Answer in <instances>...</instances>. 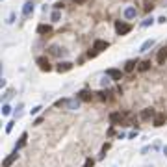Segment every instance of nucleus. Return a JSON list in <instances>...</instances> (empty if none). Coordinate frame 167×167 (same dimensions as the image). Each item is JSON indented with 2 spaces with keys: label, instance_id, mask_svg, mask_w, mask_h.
Here are the masks:
<instances>
[{
  "label": "nucleus",
  "instance_id": "1",
  "mask_svg": "<svg viewBox=\"0 0 167 167\" xmlns=\"http://www.w3.org/2000/svg\"><path fill=\"white\" fill-rule=\"evenodd\" d=\"M132 30V26L128 24V22H123V21H117L115 22V32L119 34V35H125V34H128Z\"/></svg>",
  "mask_w": 167,
  "mask_h": 167
},
{
  "label": "nucleus",
  "instance_id": "2",
  "mask_svg": "<svg viewBox=\"0 0 167 167\" xmlns=\"http://www.w3.org/2000/svg\"><path fill=\"white\" fill-rule=\"evenodd\" d=\"M37 65H39V69H41V71H45V72H48V71H52V65L48 63V59L45 58V56L37 58Z\"/></svg>",
  "mask_w": 167,
  "mask_h": 167
},
{
  "label": "nucleus",
  "instance_id": "3",
  "mask_svg": "<svg viewBox=\"0 0 167 167\" xmlns=\"http://www.w3.org/2000/svg\"><path fill=\"white\" fill-rule=\"evenodd\" d=\"M108 47H110V43H108V41H102V39H97V41L93 43V48H95V50H99V52L106 50Z\"/></svg>",
  "mask_w": 167,
  "mask_h": 167
},
{
  "label": "nucleus",
  "instance_id": "4",
  "mask_svg": "<svg viewBox=\"0 0 167 167\" xmlns=\"http://www.w3.org/2000/svg\"><path fill=\"white\" fill-rule=\"evenodd\" d=\"M165 119H167L165 113H156V115H154V121H152V125H154L156 128H160V126L165 125Z\"/></svg>",
  "mask_w": 167,
  "mask_h": 167
},
{
  "label": "nucleus",
  "instance_id": "5",
  "mask_svg": "<svg viewBox=\"0 0 167 167\" xmlns=\"http://www.w3.org/2000/svg\"><path fill=\"white\" fill-rule=\"evenodd\" d=\"M71 69H72V63H71V62H59L58 67H56L58 72H69Z\"/></svg>",
  "mask_w": 167,
  "mask_h": 167
},
{
  "label": "nucleus",
  "instance_id": "6",
  "mask_svg": "<svg viewBox=\"0 0 167 167\" xmlns=\"http://www.w3.org/2000/svg\"><path fill=\"white\" fill-rule=\"evenodd\" d=\"M154 115H156V110H154V108H145V110L141 112V119H143V121L154 119Z\"/></svg>",
  "mask_w": 167,
  "mask_h": 167
},
{
  "label": "nucleus",
  "instance_id": "7",
  "mask_svg": "<svg viewBox=\"0 0 167 167\" xmlns=\"http://www.w3.org/2000/svg\"><path fill=\"white\" fill-rule=\"evenodd\" d=\"M165 59H167V47H162V48L158 50V56H156V62H158L160 65H163V63H165Z\"/></svg>",
  "mask_w": 167,
  "mask_h": 167
},
{
  "label": "nucleus",
  "instance_id": "8",
  "mask_svg": "<svg viewBox=\"0 0 167 167\" xmlns=\"http://www.w3.org/2000/svg\"><path fill=\"white\" fill-rule=\"evenodd\" d=\"M106 74H108L112 80H121V78H123V72H121L119 69H108V71H106Z\"/></svg>",
  "mask_w": 167,
  "mask_h": 167
},
{
  "label": "nucleus",
  "instance_id": "9",
  "mask_svg": "<svg viewBox=\"0 0 167 167\" xmlns=\"http://www.w3.org/2000/svg\"><path fill=\"white\" fill-rule=\"evenodd\" d=\"M135 65H138L135 59H128V62L125 63V72H134L135 71Z\"/></svg>",
  "mask_w": 167,
  "mask_h": 167
},
{
  "label": "nucleus",
  "instance_id": "10",
  "mask_svg": "<svg viewBox=\"0 0 167 167\" xmlns=\"http://www.w3.org/2000/svg\"><path fill=\"white\" fill-rule=\"evenodd\" d=\"M32 11H34V2H26L24 8H22V15H24V17H30Z\"/></svg>",
  "mask_w": 167,
  "mask_h": 167
},
{
  "label": "nucleus",
  "instance_id": "11",
  "mask_svg": "<svg viewBox=\"0 0 167 167\" xmlns=\"http://www.w3.org/2000/svg\"><path fill=\"white\" fill-rule=\"evenodd\" d=\"M50 32H52V26H48V24L37 26V34H41V35H47V34H50Z\"/></svg>",
  "mask_w": 167,
  "mask_h": 167
},
{
  "label": "nucleus",
  "instance_id": "12",
  "mask_svg": "<svg viewBox=\"0 0 167 167\" xmlns=\"http://www.w3.org/2000/svg\"><path fill=\"white\" fill-rule=\"evenodd\" d=\"M78 99H80V100H84V102H89L91 99H93V93H89V91H85V89H84V91H80V93H78Z\"/></svg>",
  "mask_w": 167,
  "mask_h": 167
},
{
  "label": "nucleus",
  "instance_id": "13",
  "mask_svg": "<svg viewBox=\"0 0 167 167\" xmlns=\"http://www.w3.org/2000/svg\"><path fill=\"white\" fill-rule=\"evenodd\" d=\"M17 158H19V154H17V150H15V152H13L11 156H8V158L4 160V163H2V165H4V167H9V165H11L15 160H17Z\"/></svg>",
  "mask_w": 167,
  "mask_h": 167
},
{
  "label": "nucleus",
  "instance_id": "14",
  "mask_svg": "<svg viewBox=\"0 0 167 167\" xmlns=\"http://www.w3.org/2000/svg\"><path fill=\"white\" fill-rule=\"evenodd\" d=\"M110 121L113 125H117V123H121V121H123V113H119V112H113L112 115H110Z\"/></svg>",
  "mask_w": 167,
  "mask_h": 167
},
{
  "label": "nucleus",
  "instance_id": "15",
  "mask_svg": "<svg viewBox=\"0 0 167 167\" xmlns=\"http://www.w3.org/2000/svg\"><path fill=\"white\" fill-rule=\"evenodd\" d=\"M152 45H154V39H149V41H145V43L141 45V48H139V50H141V52H147L150 47H152Z\"/></svg>",
  "mask_w": 167,
  "mask_h": 167
},
{
  "label": "nucleus",
  "instance_id": "16",
  "mask_svg": "<svg viewBox=\"0 0 167 167\" xmlns=\"http://www.w3.org/2000/svg\"><path fill=\"white\" fill-rule=\"evenodd\" d=\"M135 15H138V11H135V8H128V9L125 11V17H126V19H134Z\"/></svg>",
  "mask_w": 167,
  "mask_h": 167
},
{
  "label": "nucleus",
  "instance_id": "17",
  "mask_svg": "<svg viewBox=\"0 0 167 167\" xmlns=\"http://www.w3.org/2000/svg\"><path fill=\"white\" fill-rule=\"evenodd\" d=\"M138 69H139L141 72L149 71V69H150V62H149V59H145V62H141V63H139V67H138Z\"/></svg>",
  "mask_w": 167,
  "mask_h": 167
},
{
  "label": "nucleus",
  "instance_id": "18",
  "mask_svg": "<svg viewBox=\"0 0 167 167\" xmlns=\"http://www.w3.org/2000/svg\"><path fill=\"white\" fill-rule=\"evenodd\" d=\"M26 138H28V135H26V132H24V134L21 135V141H19V145L15 147V150H17V149H21V147H24V145H26Z\"/></svg>",
  "mask_w": 167,
  "mask_h": 167
},
{
  "label": "nucleus",
  "instance_id": "19",
  "mask_svg": "<svg viewBox=\"0 0 167 167\" xmlns=\"http://www.w3.org/2000/svg\"><path fill=\"white\" fill-rule=\"evenodd\" d=\"M100 100H110V93H108V91H100Z\"/></svg>",
  "mask_w": 167,
  "mask_h": 167
},
{
  "label": "nucleus",
  "instance_id": "20",
  "mask_svg": "<svg viewBox=\"0 0 167 167\" xmlns=\"http://www.w3.org/2000/svg\"><path fill=\"white\" fill-rule=\"evenodd\" d=\"M9 113H11V108H9L8 104H4V108H2V115H9Z\"/></svg>",
  "mask_w": 167,
  "mask_h": 167
},
{
  "label": "nucleus",
  "instance_id": "21",
  "mask_svg": "<svg viewBox=\"0 0 167 167\" xmlns=\"http://www.w3.org/2000/svg\"><path fill=\"white\" fill-rule=\"evenodd\" d=\"M59 17H62V13H59V9H56L52 13V21H59Z\"/></svg>",
  "mask_w": 167,
  "mask_h": 167
},
{
  "label": "nucleus",
  "instance_id": "22",
  "mask_svg": "<svg viewBox=\"0 0 167 167\" xmlns=\"http://www.w3.org/2000/svg\"><path fill=\"white\" fill-rule=\"evenodd\" d=\"M152 8H154L152 2H145V11H147V13H149V11H152Z\"/></svg>",
  "mask_w": 167,
  "mask_h": 167
},
{
  "label": "nucleus",
  "instance_id": "23",
  "mask_svg": "<svg viewBox=\"0 0 167 167\" xmlns=\"http://www.w3.org/2000/svg\"><path fill=\"white\" fill-rule=\"evenodd\" d=\"M93 165H95V162L91 160V158H87V160H85V163H84V167H93Z\"/></svg>",
  "mask_w": 167,
  "mask_h": 167
},
{
  "label": "nucleus",
  "instance_id": "24",
  "mask_svg": "<svg viewBox=\"0 0 167 167\" xmlns=\"http://www.w3.org/2000/svg\"><path fill=\"white\" fill-rule=\"evenodd\" d=\"M152 22H154L152 19H147V21H143V22H141V26H143V28H147V26H150Z\"/></svg>",
  "mask_w": 167,
  "mask_h": 167
},
{
  "label": "nucleus",
  "instance_id": "25",
  "mask_svg": "<svg viewBox=\"0 0 167 167\" xmlns=\"http://www.w3.org/2000/svg\"><path fill=\"white\" fill-rule=\"evenodd\" d=\"M50 54H52V56H59V48H58V47H52V48H50Z\"/></svg>",
  "mask_w": 167,
  "mask_h": 167
},
{
  "label": "nucleus",
  "instance_id": "26",
  "mask_svg": "<svg viewBox=\"0 0 167 167\" xmlns=\"http://www.w3.org/2000/svg\"><path fill=\"white\" fill-rule=\"evenodd\" d=\"M97 54H99V50H95V48H93V50H89V52H87V58H95Z\"/></svg>",
  "mask_w": 167,
  "mask_h": 167
},
{
  "label": "nucleus",
  "instance_id": "27",
  "mask_svg": "<svg viewBox=\"0 0 167 167\" xmlns=\"http://www.w3.org/2000/svg\"><path fill=\"white\" fill-rule=\"evenodd\" d=\"M41 110H43V108H41V106H35V108L32 110V115H37V113H39Z\"/></svg>",
  "mask_w": 167,
  "mask_h": 167
},
{
  "label": "nucleus",
  "instance_id": "28",
  "mask_svg": "<svg viewBox=\"0 0 167 167\" xmlns=\"http://www.w3.org/2000/svg\"><path fill=\"white\" fill-rule=\"evenodd\" d=\"M13 125H15V123H13V121H11V123H8V126H6V132H8V134H9V132L13 130Z\"/></svg>",
  "mask_w": 167,
  "mask_h": 167
},
{
  "label": "nucleus",
  "instance_id": "29",
  "mask_svg": "<svg viewBox=\"0 0 167 167\" xmlns=\"http://www.w3.org/2000/svg\"><path fill=\"white\" fill-rule=\"evenodd\" d=\"M54 8H56V9H62V8H63V4H62V2H56V4H54Z\"/></svg>",
  "mask_w": 167,
  "mask_h": 167
},
{
  "label": "nucleus",
  "instance_id": "30",
  "mask_svg": "<svg viewBox=\"0 0 167 167\" xmlns=\"http://www.w3.org/2000/svg\"><path fill=\"white\" fill-rule=\"evenodd\" d=\"M72 2H74V4H85L87 0H72Z\"/></svg>",
  "mask_w": 167,
  "mask_h": 167
},
{
  "label": "nucleus",
  "instance_id": "31",
  "mask_svg": "<svg viewBox=\"0 0 167 167\" xmlns=\"http://www.w3.org/2000/svg\"><path fill=\"white\" fill-rule=\"evenodd\" d=\"M165 21H167L165 17H160V19H158V22H160V24H165Z\"/></svg>",
  "mask_w": 167,
  "mask_h": 167
},
{
  "label": "nucleus",
  "instance_id": "32",
  "mask_svg": "<svg viewBox=\"0 0 167 167\" xmlns=\"http://www.w3.org/2000/svg\"><path fill=\"white\" fill-rule=\"evenodd\" d=\"M163 154H165V156H167V145H165V147H163Z\"/></svg>",
  "mask_w": 167,
  "mask_h": 167
}]
</instances>
